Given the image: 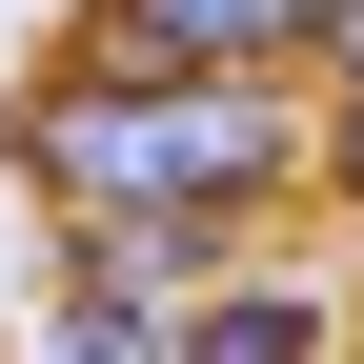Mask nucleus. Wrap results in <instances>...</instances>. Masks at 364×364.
I'll return each mask as SVG.
<instances>
[{
    "label": "nucleus",
    "instance_id": "f257e3e1",
    "mask_svg": "<svg viewBox=\"0 0 364 364\" xmlns=\"http://www.w3.org/2000/svg\"><path fill=\"white\" fill-rule=\"evenodd\" d=\"M0 162H21L41 223H162L182 263L263 243L324 162V81L304 61H41L0 102Z\"/></svg>",
    "mask_w": 364,
    "mask_h": 364
},
{
    "label": "nucleus",
    "instance_id": "f03ea898",
    "mask_svg": "<svg viewBox=\"0 0 364 364\" xmlns=\"http://www.w3.org/2000/svg\"><path fill=\"white\" fill-rule=\"evenodd\" d=\"M81 61H304L324 81V0H81Z\"/></svg>",
    "mask_w": 364,
    "mask_h": 364
},
{
    "label": "nucleus",
    "instance_id": "7ed1b4c3",
    "mask_svg": "<svg viewBox=\"0 0 364 364\" xmlns=\"http://www.w3.org/2000/svg\"><path fill=\"white\" fill-rule=\"evenodd\" d=\"M324 344H344V284H304V263L223 243L203 284H182V364H324Z\"/></svg>",
    "mask_w": 364,
    "mask_h": 364
},
{
    "label": "nucleus",
    "instance_id": "20e7f679",
    "mask_svg": "<svg viewBox=\"0 0 364 364\" xmlns=\"http://www.w3.org/2000/svg\"><path fill=\"white\" fill-rule=\"evenodd\" d=\"M304 203L364 223V61H324V162H304Z\"/></svg>",
    "mask_w": 364,
    "mask_h": 364
},
{
    "label": "nucleus",
    "instance_id": "39448f33",
    "mask_svg": "<svg viewBox=\"0 0 364 364\" xmlns=\"http://www.w3.org/2000/svg\"><path fill=\"white\" fill-rule=\"evenodd\" d=\"M344 364H364V284H344Z\"/></svg>",
    "mask_w": 364,
    "mask_h": 364
}]
</instances>
